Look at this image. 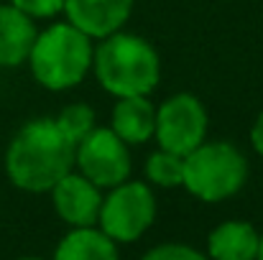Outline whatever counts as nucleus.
Returning a JSON list of instances; mask_svg holds the SVG:
<instances>
[{"mask_svg": "<svg viewBox=\"0 0 263 260\" xmlns=\"http://www.w3.org/2000/svg\"><path fill=\"white\" fill-rule=\"evenodd\" d=\"M74 148L54 117H31L5 148V176L26 194H49L64 173L74 169Z\"/></svg>", "mask_w": 263, "mask_h": 260, "instance_id": "f257e3e1", "label": "nucleus"}, {"mask_svg": "<svg viewBox=\"0 0 263 260\" xmlns=\"http://www.w3.org/2000/svg\"><path fill=\"white\" fill-rule=\"evenodd\" d=\"M92 77L110 97H151L161 85V56L156 46L130 31L95 41Z\"/></svg>", "mask_w": 263, "mask_h": 260, "instance_id": "f03ea898", "label": "nucleus"}, {"mask_svg": "<svg viewBox=\"0 0 263 260\" xmlns=\"http://www.w3.org/2000/svg\"><path fill=\"white\" fill-rule=\"evenodd\" d=\"M95 41L69 21H51L36 33L28 69L36 85L49 92H69L92 74Z\"/></svg>", "mask_w": 263, "mask_h": 260, "instance_id": "7ed1b4c3", "label": "nucleus"}, {"mask_svg": "<svg viewBox=\"0 0 263 260\" xmlns=\"http://www.w3.org/2000/svg\"><path fill=\"white\" fill-rule=\"evenodd\" d=\"M248 176L251 164L233 141H204L184 156L181 189L204 204H220L240 194Z\"/></svg>", "mask_w": 263, "mask_h": 260, "instance_id": "20e7f679", "label": "nucleus"}, {"mask_svg": "<svg viewBox=\"0 0 263 260\" xmlns=\"http://www.w3.org/2000/svg\"><path fill=\"white\" fill-rule=\"evenodd\" d=\"M159 217L156 191L148 181L128 178L105 191L97 227L118 245L141 240Z\"/></svg>", "mask_w": 263, "mask_h": 260, "instance_id": "39448f33", "label": "nucleus"}, {"mask_svg": "<svg viewBox=\"0 0 263 260\" xmlns=\"http://www.w3.org/2000/svg\"><path fill=\"white\" fill-rule=\"evenodd\" d=\"M207 133H210V112L197 94L174 92L156 105V130H154L156 148L172 151L184 158L207 141Z\"/></svg>", "mask_w": 263, "mask_h": 260, "instance_id": "423d86ee", "label": "nucleus"}, {"mask_svg": "<svg viewBox=\"0 0 263 260\" xmlns=\"http://www.w3.org/2000/svg\"><path fill=\"white\" fill-rule=\"evenodd\" d=\"M74 169L102 191L123 184L133 173L130 146L120 141L110 125H97L74 148Z\"/></svg>", "mask_w": 263, "mask_h": 260, "instance_id": "0eeeda50", "label": "nucleus"}, {"mask_svg": "<svg viewBox=\"0 0 263 260\" xmlns=\"http://www.w3.org/2000/svg\"><path fill=\"white\" fill-rule=\"evenodd\" d=\"M57 217L67 227H97L105 191L85 178L77 169L64 173L49 191Z\"/></svg>", "mask_w": 263, "mask_h": 260, "instance_id": "6e6552de", "label": "nucleus"}, {"mask_svg": "<svg viewBox=\"0 0 263 260\" xmlns=\"http://www.w3.org/2000/svg\"><path fill=\"white\" fill-rule=\"evenodd\" d=\"M133 8L136 0H64L62 15L92 41H102L128 26Z\"/></svg>", "mask_w": 263, "mask_h": 260, "instance_id": "1a4fd4ad", "label": "nucleus"}, {"mask_svg": "<svg viewBox=\"0 0 263 260\" xmlns=\"http://www.w3.org/2000/svg\"><path fill=\"white\" fill-rule=\"evenodd\" d=\"M110 130L130 148L154 141L156 102L151 97H118L110 107Z\"/></svg>", "mask_w": 263, "mask_h": 260, "instance_id": "9d476101", "label": "nucleus"}, {"mask_svg": "<svg viewBox=\"0 0 263 260\" xmlns=\"http://www.w3.org/2000/svg\"><path fill=\"white\" fill-rule=\"evenodd\" d=\"M36 21L10 3H0V69H15L28 62L36 41Z\"/></svg>", "mask_w": 263, "mask_h": 260, "instance_id": "9b49d317", "label": "nucleus"}, {"mask_svg": "<svg viewBox=\"0 0 263 260\" xmlns=\"http://www.w3.org/2000/svg\"><path fill=\"white\" fill-rule=\"evenodd\" d=\"M261 232L248 219H225L207 235L210 260H256Z\"/></svg>", "mask_w": 263, "mask_h": 260, "instance_id": "f8f14e48", "label": "nucleus"}, {"mask_svg": "<svg viewBox=\"0 0 263 260\" xmlns=\"http://www.w3.org/2000/svg\"><path fill=\"white\" fill-rule=\"evenodd\" d=\"M51 260H120L118 243H112L100 227H69L57 243Z\"/></svg>", "mask_w": 263, "mask_h": 260, "instance_id": "ddd939ff", "label": "nucleus"}, {"mask_svg": "<svg viewBox=\"0 0 263 260\" xmlns=\"http://www.w3.org/2000/svg\"><path fill=\"white\" fill-rule=\"evenodd\" d=\"M143 176L154 189H179L184 181V158L172 151L156 148L143 164Z\"/></svg>", "mask_w": 263, "mask_h": 260, "instance_id": "4468645a", "label": "nucleus"}, {"mask_svg": "<svg viewBox=\"0 0 263 260\" xmlns=\"http://www.w3.org/2000/svg\"><path fill=\"white\" fill-rule=\"evenodd\" d=\"M57 125L62 128V133L77 146L87 133L97 128V112L87 102H69L59 110V115L54 117Z\"/></svg>", "mask_w": 263, "mask_h": 260, "instance_id": "2eb2a0df", "label": "nucleus"}, {"mask_svg": "<svg viewBox=\"0 0 263 260\" xmlns=\"http://www.w3.org/2000/svg\"><path fill=\"white\" fill-rule=\"evenodd\" d=\"M141 260H210L207 253H199L194 245L186 243H161L143 253Z\"/></svg>", "mask_w": 263, "mask_h": 260, "instance_id": "dca6fc26", "label": "nucleus"}, {"mask_svg": "<svg viewBox=\"0 0 263 260\" xmlns=\"http://www.w3.org/2000/svg\"><path fill=\"white\" fill-rule=\"evenodd\" d=\"M33 21H54L64 10V0H8Z\"/></svg>", "mask_w": 263, "mask_h": 260, "instance_id": "f3484780", "label": "nucleus"}, {"mask_svg": "<svg viewBox=\"0 0 263 260\" xmlns=\"http://www.w3.org/2000/svg\"><path fill=\"white\" fill-rule=\"evenodd\" d=\"M248 141H251V148L263 158V110L256 115V120L248 130Z\"/></svg>", "mask_w": 263, "mask_h": 260, "instance_id": "a211bd4d", "label": "nucleus"}, {"mask_svg": "<svg viewBox=\"0 0 263 260\" xmlns=\"http://www.w3.org/2000/svg\"><path fill=\"white\" fill-rule=\"evenodd\" d=\"M256 260H263V232H261V245H258V255H256Z\"/></svg>", "mask_w": 263, "mask_h": 260, "instance_id": "6ab92c4d", "label": "nucleus"}, {"mask_svg": "<svg viewBox=\"0 0 263 260\" xmlns=\"http://www.w3.org/2000/svg\"><path fill=\"white\" fill-rule=\"evenodd\" d=\"M18 260H44V258H33V255H28V258H18Z\"/></svg>", "mask_w": 263, "mask_h": 260, "instance_id": "aec40b11", "label": "nucleus"}]
</instances>
